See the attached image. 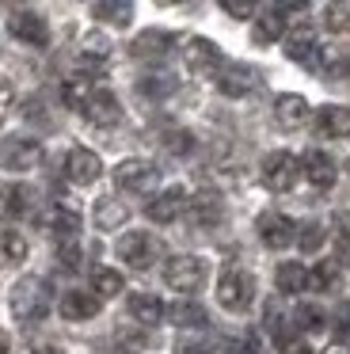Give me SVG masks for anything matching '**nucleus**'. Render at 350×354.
Segmentation results:
<instances>
[{
    "label": "nucleus",
    "instance_id": "nucleus-26",
    "mask_svg": "<svg viewBox=\"0 0 350 354\" xmlns=\"http://www.w3.org/2000/svg\"><path fill=\"white\" fill-rule=\"evenodd\" d=\"M126 217H129V206H126V202H118V198H99L91 221H95L103 232H114V229H122V225H126Z\"/></svg>",
    "mask_w": 350,
    "mask_h": 354
},
{
    "label": "nucleus",
    "instance_id": "nucleus-1",
    "mask_svg": "<svg viewBox=\"0 0 350 354\" xmlns=\"http://www.w3.org/2000/svg\"><path fill=\"white\" fill-rule=\"evenodd\" d=\"M8 308H12V316L19 324H38L50 313V286H46V278L38 274L19 278L12 286V293H8Z\"/></svg>",
    "mask_w": 350,
    "mask_h": 354
},
{
    "label": "nucleus",
    "instance_id": "nucleus-22",
    "mask_svg": "<svg viewBox=\"0 0 350 354\" xmlns=\"http://www.w3.org/2000/svg\"><path fill=\"white\" fill-rule=\"evenodd\" d=\"M126 308H129V316H133V324H141V328H156L167 313L156 293H129Z\"/></svg>",
    "mask_w": 350,
    "mask_h": 354
},
{
    "label": "nucleus",
    "instance_id": "nucleus-43",
    "mask_svg": "<svg viewBox=\"0 0 350 354\" xmlns=\"http://www.w3.org/2000/svg\"><path fill=\"white\" fill-rule=\"evenodd\" d=\"M57 259H61V267H65V270H76V267H80V248H76V240H61Z\"/></svg>",
    "mask_w": 350,
    "mask_h": 354
},
{
    "label": "nucleus",
    "instance_id": "nucleus-9",
    "mask_svg": "<svg viewBox=\"0 0 350 354\" xmlns=\"http://www.w3.org/2000/svg\"><path fill=\"white\" fill-rule=\"evenodd\" d=\"M255 232H259V240H263L270 252H282L286 244L297 240V221L286 217V214H278V209H266V214H259Z\"/></svg>",
    "mask_w": 350,
    "mask_h": 354
},
{
    "label": "nucleus",
    "instance_id": "nucleus-52",
    "mask_svg": "<svg viewBox=\"0 0 350 354\" xmlns=\"http://www.w3.org/2000/svg\"><path fill=\"white\" fill-rule=\"evenodd\" d=\"M164 4H183V0H164Z\"/></svg>",
    "mask_w": 350,
    "mask_h": 354
},
{
    "label": "nucleus",
    "instance_id": "nucleus-33",
    "mask_svg": "<svg viewBox=\"0 0 350 354\" xmlns=\"http://www.w3.org/2000/svg\"><path fill=\"white\" fill-rule=\"evenodd\" d=\"M324 324H327L324 308L312 305V301H304V305L293 308V328H297V331H320Z\"/></svg>",
    "mask_w": 350,
    "mask_h": 354
},
{
    "label": "nucleus",
    "instance_id": "nucleus-28",
    "mask_svg": "<svg viewBox=\"0 0 350 354\" xmlns=\"http://www.w3.org/2000/svg\"><path fill=\"white\" fill-rule=\"evenodd\" d=\"M46 225H50V232H53V236H57V244H61V240H76V236H80V214H76V209H68V206H53V214H50V221H46Z\"/></svg>",
    "mask_w": 350,
    "mask_h": 354
},
{
    "label": "nucleus",
    "instance_id": "nucleus-10",
    "mask_svg": "<svg viewBox=\"0 0 350 354\" xmlns=\"http://www.w3.org/2000/svg\"><path fill=\"white\" fill-rule=\"evenodd\" d=\"M80 111L91 126H103V130H111V126L122 122V103H118V95L107 92V88H91Z\"/></svg>",
    "mask_w": 350,
    "mask_h": 354
},
{
    "label": "nucleus",
    "instance_id": "nucleus-3",
    "mask_svg": "<svg viewBox=\"0 0 350 354\" xmlns=\"http://www.w3.org/2000/svg\"><path fill=\"white\" fill-rule=\"evenodd\" d=\"M164 282L175 293H198L205 282V259H198V255H172L164 263Z\"/></svg>",
    "mask_w": 350,
    "mask_h": 354
},
{
    "label": "nucleus",
    "instance_id": "nucleus-17",
    "mask_svg": "<svg viewBox=\"0 0 350 354\" xmlns=\"http://www.w3.org/2000/svg\"><path fill=\"white\" fill-rule=\"evenodd\" d=\"M183 209H187V191H183V187H167V191L152 194V202L145 206V214H149V221H156V225H172Z\"/></svg>",
    "mask_w": 350,
    "mask_h": 354
},
{
    "label": "nucleus",
    "instance_id": "nucleus-25",
    "mask_svg": "<svg viewBox=\"0 0 350 354\" xmlns=\"http://www.w3.org/2000/svg\"><path fill=\"white\" fill-rule=\"evenodd\" d=\"M167 316H172V324L183 331H205V324H210V316H205V308L198 305V301H179V305L167 308Z\"/></svg>",
    "mask_w": 350,
    "mask_h": 354
},
{
    "label": "nucleus",
    "instance_id": "nucleus-39",
    "mask_svg": "<svg viewBox=\"0 0 350 354\" xmlns=\"http://www.w3.org/2000/svg\"><path fill=\"white\" fill-rule=\"evenodd\" d=\"M335 248H339V263L350 267V217L335 214Z\"/></svg>",
    "mask_w": 350,
    "mask_h": 354
},
{
    "label": "nucleus",
    "instance_id": "nucleus-41",
    "mask_svg": "<svg viewBox=\"0 0 350 354\" xmlns=\"http://www.w3.org/2000/svg\"><path fill=\"white\" fill-rule=\"evenodd\" d=\"M164 145H167V153H175V156H187L190 149H194V138H190L187 130H172V133H164Z\"/></svg>",
    "mask_w": 350,
    "mask_h": 354
},
{
    "label": "nucleus",
    "instance_id": "nucleus-36",
    "mask_svg": "<svg viewBox=\"0 0 350 354\" xmlns=\"http://www.w3.org/2000/svg\"><path fill=\"white\" fill-rule=\"evenodd\" d=\"M324 24H327V31H347L350 27V0H331L327 4V12H324Z\"/></svg>",
    "mask_w": 350,
    "mask_h": 354
},
{
    "label": "nucleus",
    "instance_id": "nucleus-32",
    "mask_svg": "<svg viewBox=\"0 0 350 354\" xmlns=\"http://www.w3.org/2000/svg\"><path fill=\"white\" fill-rule=\"evenodd\" d=\"M91 286H95L99 297H118V293L126 290L122 274H118V270H111V267H95V270H91Z\"/></svg>",
    "mask_w": 350,
    "mask_h": 354
},
{
    "label": "nucleus",
    "instance_id": "nucleus-46",
    "mask_svg": "<svg viewBox=\"0 0 350 354\" xmlns=\"http://www.w3.org/2000/svg\"><path fill=\"white\" fill-rule=\"evenodd\" d=\"M175 354H205V339H179Z\"/></svg>",
    "mask_w": 350,
    "mask_h": 354
},
{
    "label": "nucleus",
    "instance_id": "nucleus-38",
    "mask_svg": "<svg viewBox=\"0 0 350 354\" xmlns=\"http://www.w3.org/2000/svg\"><path fill=\"white\" fill-rule=\"evenodd\" d=\"M88 92H91L88 80H84V77H73V80H65V88H61V100H65L68 107L80 111V107H84V100H88Z\"/></svg>",
    "mask_w": 350,
    "mask_h": 354
},
{
    "label": "nucleus",
    "instance_id": "nucleus-51",
    "mask_svg": "<svg viewBox=\"0 0 350 354\" xmlns=\"http://www.w3.org/2000/svg\"><path fill=\"white\" fill-rule=\"evenodd\" d=\"M327 354H347V351H342V346H331V351H327Z\"/></svg>",
    "mask_w": 350,
    "mask_h": 354
},
{
    "label": "nucleus",
    "instance_id": "nucleus-20",
    "mask_svg": "<svg viewBox=\"0 0 350 354\" xmlns=\"http://www.w3.org/2000/svg\"><path fill=\"white\" fill-rule=\"evenodd\" d=\"M308 100L297 92H286L274 100V118H278V126H286V130H301L304 122H308Z\"/></svg>",
    "mask_w": 350,
    "mask_h": 354
},
{
    "label": "nucleus",
    "instance_id": "nucleus-42",
    "mask_svg": "<svg viewBox=\"0 0 350 354\" xmlns=\"http://www.w3.org/2000/svg\"><path fill=\"white\" fill-rule=\"evenodd\" d=\"M221 354H259V339L255 335H243V339H228L221 346Z\"/></svg>",
    "mask_w": 350,
    "mask_h": 354
},
{
    "label": "nucleus",
    "instance_id": "nucleus-8",
    "mask_svg": "<svg viewBox=\"0 0 350 354\" xmlns=\"http://www.w3.org/2000/svg\"><path fill=\"white\" fill-rule=\"evenodd\" d=\"M42 160V145L35 138H4L0 141V168L8 171H30Z\"/></svg>",
    "mask_w": 350,
    "mask_h": 354
},
{
    "label": "nucleus",
    "instance_id": "nucleus-21",
    "mask_svg": "<svg viewBox=\"0 0 350 354\" xmlns=\"http://www.w3.org/2000/svg\"><path fill=\"white\" fill-rule=\"evenodd\" d=\"M57 313L65 316V320H91V316L99 313V293H88V290H68L61 293V305Z\"/></svg>",
    "mask_w": 350,
    "mask_h": 354
},
{
    "label": "nucleus",
    "instance_id": "nucleus-2",
    "mask_svg": "<svg viewBox=\"0 0 350 354\" xmlns=\"http://www.w3.org/2000/svg\"><path fill=\"white\" fill-rule=\"evenodd\" d=\"M217 301L221 308H228V313H248L251 301H255V278L248 274V270H225V274L217 278Z\"/></svg>",
    "mask_w": 350,
    "mask_h": 354
},
{
    "label": "nucleus",
    "instance_id": "nucleus-47",
    "mask_svg": "<svg viewBox=\"0 0 350 354\" xmlns=\"http://www.w3.org/2000/svg\"><path fill=\"white\" fill-rule=\"evenodd\" d=\"M274 8L278 12H304L308 8V0H274Z\"/></svg>",
    "mask_w": 350,
    "mask_h": 354
},
{
    "label": "nucleus",
    "instance_id": "nucleus-40",
    "mask_svg": "<svg viewBox=\"0 0 350 354\" xmlns=\"http://www.w3.org/2000/svg\"><path fill=\"white\" fill-rule=\"evenodd\" d=\"M274 343H278L282 354H312V346L304 343V335H301V331H293V328L282 331V335H274Z\"/></svg>",
    "mask_w": 350,
    "mask_h": 354
},
{
    "label": "nucleus",
    "instance_id": "nucleus-34",
    "mask_svg": "<svg viewBox=\"0 0 350 354\" xmlns=\"http://www.w3.org/2000/svg\"><path fill=\"white\" fill-rule=\"evenodd\" d=\"M324 240H327V232H324V225H320V221H304V225H297V248H301L304 255L320 252V248H324Z\"/></svg>",
    "mask_w": 350,
    "mask_h": 354
},
{
    "label": "nucleus",
    "instance_id": "nucleus-49",
    "mask_svg": "<svg viewBox=\"0 0 350 354\" xmlns=\"http://www.w3.org/2000/svg\"><path fill=\"white\" fill-rule=\"evenodd\" d=\"M12 351V339H8V331H0V354Z\"/></svg>",
    "mask_w": 350,
    "mask_h": 354
},
{
    "label": "nucleus",
    "instance_id": "nucleus-30",
    "mask_svg": "<svg viewBox=\"0 0 350 354\" xmlns=\"http://www.w3.org/2000/svg\"><path fill=\"white\" fill-rule=\"evenodd\" d=\"M274 282L282 293H304L308 290V270H304V263H282L274 270Z\"/></svg>",
    "mask_w": 350,
    "mask_h": 354
},
{
    "label": "nucleus",
    "instance_id": "nucleus-44",
    "mask_svg": "<svg viewBox=\"0 0 350 354\" xmlns=\"http://www.w3.org/2000/svg\"><path fill=\"white\" fill-rule=\"evenodd\" d=\"M217 4H221V8H225L232 19H248L251 12H255L259 0H217Z\"/></svg>",
    "mask_w": 350,
    "mask_h": 354
},
{
    "label": "nucleus",
    "instance_id": "nucleus-24",
    "mask_svg": "<svg viewBox=\"0 0 350 354\" xmlns=\"http://www.w3.org/2000/svg\"><path fill=\"white\" fill-rule=\"evenodd\" d=\"M282 35H286V12H278V8L263 12V16L255 19V27H251V42H259V46H270Z\"/></svg>",
    "mask_w": 350,
    "mask_h": 354
},
{
    "label": "nucleus",
    "instance_id": "nucleus-53",
    "mask_svg": "<svg viewBox=\"0 0 350 354\" xmlns=\"http://www.w3.org/2000/svg\"><path fill=\"white\" fill-rule=\"evenodd\" d=\"M347 176H350V160H347Z\"/></svg>",
    "mask_w": 350,
    "mask_h": 354
},
{
    "label": "nucleus",
    "instance_id": "nucleus-15",
    "mask_svg": "<svg viewBox=\"0 0 350 354\" xmlns=\"http://www.w3.org/2000/svg\"><path fill=\"white\" fill-rule=\"evenodd\" d=\"M8 31H12V39H19L23 46H46V42H50V27H46V19L38 16V12H15V16L8 19Z\"/></svg>",
    "mask_w": 350,
    "mask_h": 354
},
{
    "label": "nucleus",
    "instance_id": "nucleus-19",
    "mask_svg": "<svg viewBox=\"0 0 350 354\" xmlns=\"http://www.w3.org/2000/svg\"><path fill=\"white\" fill-rule=\"evenodd\" d=\"M30 209H35V191H30L27 183H8L0 187V217H8V221H19V217H27Z\"/></svg>",
    "mask_w": 350,
    "mask_h": 354
},
{
    "label": "nucleus",
    "instance_id": "nucleus-29",
    "mask_svg": "<svg viewBox=\"0 0 350 354\" xmlns=\"http://www.w3.org/2000/svg\"><path fill=\"white\" fill-rule=\"evenodd\" d=\"M27 259V236L15 229H0V267H19Z\"/></svg>",
    "mask_w": 350,
    "mask_h": 354
},
{
    "label": "nucleus",
    "instance_id": "nucleus-13",
    "mask_svg": "<svg viewBox=\"0 0 350 354\" xmlns=\"http://www.w3.org/2000/svg\"><path fill=\"white\" fill-rule=\"evenodd\" d=\"M172 46H175V35H172V31L149 27V31H141L133 42H129V54H133L137 62H164Z\"/></svg>",
    "mask_w": 350,
    "mask_h": 354
},
{
    "label": "nucleus",
    "instance_id": "nucleus-7",
    "mask_svg": "<svg viewBox=\"0 0 350 354\" xmlns=\"http://www.w3.org/2000/svg\"><path fill=\"white\" fill-rule=\"evenodd\" d=\"M259 88V69H251V65L243 62H221L217 69V92L228 95V100H243V95H251Z\"/></svg>",
    "mask_w": 350,
    "mask_h": 354
},
{
    "label": "nucleus",
    "instance_id": "nucleus-18",
    "mask_svg": "<svg viewBox=\"0 0 350 354\" xmlns=\"http://www.w3.org/2000/svg\"><path fill=\"white\" fill-rule=\"evenodd\" d=\"M187 217H190V225H198V229H213V225L225 217V202H221V194H213V191H198L194 198H187Z\"/></svg>",
    "mask_w": 350,
    "mask_h": 354
},
{
    "label": "nucleus",
    "instance_id": "nucleus-16",
    "mask_svg": "<svg viewBox=\"0 0 350 354\" xmlns=\"http://www.w3.org/2000/svg\"><path fill=\"white\" fill-rule=\"evenodd\" d=\"M301 176L308 179L316 191H327V187H335V179H339V168H335V160L327 153L308 149V153L301 156Z\"/></svg>",
    "mask_w": 350,
    "mask_h": 354
},
{
    "label": "nucleus",
    "instance_id": "nucleus-23",
    "mask_svg": "<svg viewBox=\"0 0 350 354\" xmlns=\"http://www.w3.org/2000/svg\"><path fill=\"white\" fill-rule=\"evenodd\" d=\"M316 130L324 138H350V107L342 103H327L316 111Z\"/></svg>",
    "mask_w": 350,
    "mask_h": 354
},
{
    "label": "nucleus",
    "instance_id": "nucleus-48",
    "mask_svg": "<svg viewBox=\"0 0 350 354\" xmlns=\"http://www.w3.org/2000/svg\"><path fill=\"white\" fill-rule=\"evenodd\" d=\"M95 354H129V351H126V346H99Z\"/></svg>",
    "mask_w": 350,
    "mask_h": 354
},
{
    "label": "nucleus",
    "instance_id": "nucleus-50",
    "mask_svg": "<svg viewBox=\"0 0 350 354\" xmlns=\"http://www.w3.org/2000/svg\"><path fill=\"white\" fill-rule=\"evenodd\" d=\"M35 354H61V351H57V346H38Z\"/></svg>",
    "mask_w": 350,
    "mask_h": 354
},
{
    "label": "nucleus",
    "instance_id": "nucleus-5",
    "mask_svg": "<svg viewBox=\"0 0 350 354\" xmlns=\"http://www.w3.org/2000/svg\"><path fill=\"white\" fill-rule=\"evenodd\" d=\"M118 259L129 263L133 270H149L152 263L160 259V240L152 236V232H141V229L126 232V236L118 240Z\"/></svg>",
    "mask_w": 350,
    "mask_h": 354
},
{
    "label": "nucleus",
    "instance_id": "nucleus-11",
    "mask_svg": "<svg viewBox=\"0 0 350 354\" xmlns=\"http://www.w3.org/2000/svg\"><path fill=\"white\" fill-rule=\"evenodd\" d=\"M99 176H103V160H99L91 149H84V145L68 149V156H65V179H68V183L91 187Z\"/></svg>",
    "mask_w": 350,
    "mask_h": 354
},
{
    "label": "nucleus",
    "instance_id": "nucleus-4",
    "mask_svg": "<svg viewBox=\"0 0 350 354\" xmlns=\"http://www.w3.org/2000/svg\"><path fill=\"white\" fill-rule=\"evenodd\" d=\"M114 183L118 191H129V194H149L152 187L160 183V171L152 160H141V156H129L114 168Z\"/></svg>",
    "mask_w": 350,
    "mask_h": 354
},
{
    "label": "nucleus",
    "instance_id": "nucleus-12",
    "mask_svg": "<svg viewBox=\"0 0 350 354\" xmlns=\"http://www.w3.org/2000/svg\"><path fill=\"white\" fill-rule=\"evenodd\" d=\"M183 62H187L190 73L205 77V73H217L225 57H221L217 42H210V39H202V35H194V39H187V46H183Z\"/></svg>",
    "mask_w": 350,
    "mask_h": 354
},
{
    "label": "nucleus",
    "instance_id": "nucleus-6",
    "mask_svg": "<svg viewBox=\"0 0 350 354\" xmlns=\"http://www.w3.org/2000/svg\"><path fill=\"white\" fill-rule=\"evenodd\" d=\"M263 183L270 187V191H293V183L301 179V160H297L293 153H286V149H278V153L263 156Z\"/></svg>",
    "mask_w": 350,
    "mask_h": 354
},
{
    "label": "nucleus",
    "instance_id": "nucleus-27",
    "mask_svg": "<svg viewBox=\"0 0 350 354\" xmlns=\"http://www.w3.org/2000/svg\"><path fill=\"white\" fill-rule=\"evenodd\" d=\"M99 24H111V27H129L133 24V0H99L95 8Z\"/></svg>",
    "mask_w": 350,
    "mask_h": 354
},
{
    "label": "nucleus",
    "instance_id": "nucleus-31",
    "mask_svg": "<svg viewBox=\"0 0 350 354\" xmlns=\"http://www.w3.org/2000/svg\"><path fill=\"white\" fill-rule=\"evenodd\" d=\"M111 50H114V42L107 39L103 31H88V35L80 39V57H84L88 65H103L107 57H111Z\"/></svg>",
    "mask_w": 350,
    "mask_h": 354
},
{
    "label": "nucleus",
    "instance_id": "nucleus-37",
    "mask_svg": "<svg viewBox=\"0 0 350 354\" xmlns=\"http://www.w3.org/2000/svg\"><path fill=\"white\" fill-rule=\"evenodd\" d=\"M137 88H141L145 95H152V100H164V95L175 92V80L167 77V73H152V77H145Z\"/></svg>",
    "mask_w": 350,
    "mask_h": 354
},
{
    "label": "nucleus",
    "instance_id": "nucleus-45",
    "mask_svg": "<svg viewBox=\"0 0 350 354\" xmlns=\"http://www.w3.org/2000/svg\"><path fill=\"white\" fill-rule=\"evenodd\" d=\"M331 320H335V335H339V339H350V301H342V305L335 308Z\"/></svg>",
    "mask_w": 350,
    "mask_h": 354
},
{
    "label": "nucleus",
    "instance_id": "nucleus-35",
    "mask_svg": "<svg viewBox=\"0 0 350 354\" xmlns=\"http://www.w3.org/2000/svg\"><path fill=\"white\" fill-rule=\"evenodd\" d=\"M339 282V259H320L316 267L308 270V286L312 290H331Z\"/></svg>",
    "mask_w": 350,
    "mask_h": 354
},
{
    "label": "nucleus",
    "instance_id": "nucleus-14",
    "mask_svg": "<svg viewBox=\"0 0 350 354\" xmlns=\"http://www.w3.org/2000/svg\"><path fill=\"white\" fill-rule=\"evenodd\" d=\"M282 46H286V57H289V62H297V65H316V57H320L316 31L304 27V24L282 35Z\"/></svg>",
    "mask_w": 350,
    "mask_h": 354
}]
</instances>
